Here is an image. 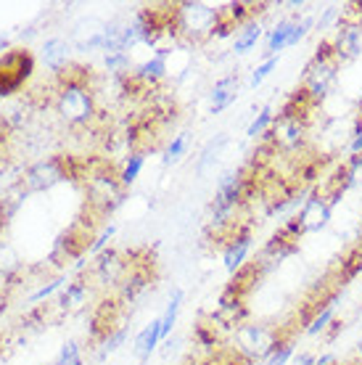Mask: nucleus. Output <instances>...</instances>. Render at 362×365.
Wrapping results in <instances>:
<instances>
[{
  "label": "nucleus",
  "mask_w": 362,
  "mask_h": 365,
  "mask_svg": "<svg viewBox=\"0 0 362 365\" xmlns=\"http://www.w3.org/2000/svg\"><path fill=\"white\" fill-rule=\"evenodd\" d=\"M338 69H341V61L336 56V48L331 40H320L312 61L304 69V83L301 88L309 93V98L320 103L331 96V91L336 88V80H338Z\"/></svg>",
  "instance_id": "1"
},
{
  "label": "nucleus",
  "mask_w": 362,
  "mask_h": 365,
  "mask_svg": "<svg viewBox=\"0 0 362 365\" xmlns=\"http://www.w3.org/2000/svg\"><path fill=\"white\" fill-rule=\"evenodd\" d=\"M283 339L296 336H286V329H272L267 323H244L236 331V352L244 355L249 363L252 360H267V355L281 344Z\"/></svg>",
  "instance_id": "2"
},
{
  "label": "nucleus",
  "mask_w": 362,
  "mask_h": 365,
  "mask_svg": "<svg viewBox=\"0 0 362 365\" xmlns=\"http://www.w3.org/2000/svg\"><path fill=\"white\" fill-rule=\"evenodd\" d=\"M35 72V53L29 48H11L0 56V98L19 93Z\"/></svg>",
  "instance_id": "3"
},
{
  "label": "nucleus",
  "mask_w": 362,
  "mask_h": 365,
  "mask_svg": "<svg viewBox=\"0 0 362 365\" xmlns=\"http://www.w3.org/2000/svg\"><path fill=\"white\" fill-rule=\"evenodd\" d=\"M217 24V9L207 3H180L177 6V32L188 40L212 37V29Z\"/></svg>",
  "instance_id": "4"
},
{
  "label": "nucleus",
  "mask_w": 362,
  "mask_h": 365,
  "mask_svg": "<svg viewBox=\"0 0 362 365\" xmlns=\"http://www.w3.org/2000/svg\"><path fill=\"white\" fill-rule=\"evenodd\" d=\"M56 106L69 125H88L95 117V98L90 88H63L56 96Z\"/></svg>",
  "instance_id": "5"
},
{
  "label": "nucleus",
  "mask_w": 362,
  "mask_h": 365,
  "mask_svg": "<svg viewBox=\"0 0 362 365\" xmlns=\"http://www.w3.org/2000/svg\"><path fill=\"white\" fill-rule=\"evenodd\" d=\"M331 217H333V204L328 201V196L315 191V193H309V199L299 207L296 217L291 220V225L299 230L301 236H307V233H320V230H326Z\"/></svg>",
  "instance_id": "6"
},
{
  "label": "nucleus",
  "mask_w": 362,
  "mask_h": 365,
  "mask_svg": "<svg viewBox=\"0 0 362 365\" xmlns=\"http://www.w3.org/2000/svg\"><path fill=\"white\" fill-rule=\"evenodd\" d=\"M125 310H127V304L119 299L117 294H114V297H106V299H100L98 307L93 310L90 320H88V331H90V336L103 344L111 334H117V331L122 329V326H119V320H122Z\"/></svg>",
  "instance_id": "7"
},
{
  "label": "nucleus",
  "mask_w": 362,
  "mask_h": 365,
  "mask_svg": "<svg viewBox=\"0 0 362 365\" xmlns=\"http://www.w3.org/2000/svg\"><path fill=\"white\" fill-rule=\"evenodd\" d=\"M272 267L264 262L262 257H257V259H249L236 275H230V283L225 286V292L222 297L225 299H238V302H246V297L262 283V278L270 273Z\"/></svg>",
  "instance_id": "8"
},
{
  "label": "nucleus",
  "mask_w": 362,
  "mask_h": 365,
  "mask_svg": "<svg viewBox=\"0 0 362 365\" xmlns=\"http://www.w3.org/2000/svg\"><path fill=\"white\" fill-rule=\"evenodd\" d=\"M125 267H127V255H122L119 249H103L100 255H95L93 259V267H90V275L88 278H95L98 283H111V286H117L122 281V275H125Z\"/></svg>",
  "instance_id": "9"
},
{
  "label": "nucleus",
  "mask_w": 362,
  "mask_h": 365,
  "mask_svg": "<svg viewBox=\"0 0 362 365\" xmlns=\"http://www.w3.org/2000/svg\"><path fill=\"white\" fill-rule=\"evenodd\" d=\"M252 244H254V236H252V228H244L238 233L233 241H227L225 247H222V265L230 275H236L241 267L249 262V252H252Z\"/></svg>",
  "instance_id": "10"
},
{
  "label": "nucleus",
  "mask_w": 362,
  "mask_h": 365,
  "mask_svg": "<svg viewBox=\"0 0 362 365\" xmlns=\"http://www.w3.org/2000/svg\"><path fill=\"white\" fill-rule=\"evenodd\" d=\"M336 48V56L341 64H349V61H357L362 56V27L357 24H338V32H336V40H331Z\"/></svg>",
  "instance_id": "11"
},
{
  "label": "nucleus",
  "mask_w": 362,
  "mask_h": 365,
  "mask_svg": "<svg viewBox=\"0 0 362 365\" xmlns=\"http://www.w3.org/2000/svg\"><path fill=\"white\" fill-rule=\"evenodd\" d=\"M238 91H241V80H238L236 74H227V77L217 80L212 93H209V111L212 114H222L225 109H230L238 98Z\"/></svg>",
  "instance_id": "12"
},
{
  "label": "nucleus",
  "mask_w": 362,
  "mask_h": 365,
  "mask_svg": "<svg viewBox=\"0 0 362 365\" xmlns=\"http://www.w3.org/2000/svg\"><path fill=\"white\" fill-rule=\"evenodd\" d=\"M88 289H90V278H88V275L72 278V281L66 283V289L61 292V297H58L61 310H66V312L82 310V304L88 302Z\"/></svg>",
  "instance_id": "13"
},
{
  "label": "nucleus",
  "mask_w": 362,
  "mask_h": 365,
  "mask_svg": "<svg viewBox=\"0 0 362 365\" xmlns=\"http://www.w3.org/2000/svg\"><path fill=\"white\" fill-rule=\"evenodd\" d=\"M69 53H72V46H69V40H63V37H51L43 43V64L48 69H63V66L69 64Z\"/></svg>",
  "instance_id": "14"
},
{
  "label": "nucleus",
  "mask_w": 362,
  "mask_h": 365,
  "mask_svg": "<svg viewBox=\"0 0 362 365\" xmlns=\"http://www.w3.org/2000/svg\"><path fill=\"white\" fill-rule=\"evenodd\" d=\"M159 344H162V318H154L135 336V355L145 363L148 357L154 355V349L159 347Z\"/></svg>",
  "instance_id": "15"
},
{
  "label": "nucleus",
  "mask_w": 362,
  "mask_h": 365,
  "mask_svg": "<svg viewBox=\"0 0 362 365\" xmlns=\"http://www.w3.org/2000/svg\"><path fill=\"white\" fill-rule=\"evenodd\" d=\"M262 35H264L262 21H259V19H254V21H249L246 27L238 29L236 40H233V53H236V56L252 53L254 48L259 46V40H262Z\"/></svg>",
  "instance_id": "16"
},
{
  "label": "nucleus",
  "mask_w": 362,
  "mask_h": 365,
  "mask_svg": "<svg viewBox=\"0 0 362 365\" xmlns=\"http://www.w3.org/2000/svg\"><path fill=\"white\" fill-rule=\"evenodd\" d=\"M227 143H230V135H227V133H219V135L212 138L207 146H204V151H201L199 165H196V173H199V175H207L209 170H212V167H214L219 162V156L225 154Z\"/></svg>",
  "instance_id": "17"
},
{
  "label": "nucleus",
  "mask_w": 362,
  "mask_h": 365,
  "mask_svg": "<svg viewBox=\"0 0 362 365\" xmlns=\"http://www.w3.org/2000/svg\"><path fill=\"white\" fill-rule=\"evenodd\" d=\"M291 32H294V16L281 19V21L267 32V37H264V48H267V53L281 56V51H286L289 43H291Z\"/></svg>",
  "instance_id": "18"
},
{
  "label": "nucleus",
  "mask_w": 362,
  "mask_h": 365,
  "mask_svg": "<svg viewBox=\"0 0 362 365\" xmlns=\"http://www.w3.org/2000/svg\"><path fill=\"white\" fill-rule=\"evenodd\" d=\"M338 299H341V294H336L333 299L328 302L326 307L317 312L315 318L309 320V326L304 329L307 336H320V334H326V331L331 329V323L336 320V304H338Z\"/></svg>",
  "instance_id": "19"
},
{
  "label": "nucleus",
  "mask_w": 362,
  "mask_h": 365,
  "mask_svg": "<svg viewBox=\"0 0 362 365\" xmlns=\"http://www.w3.org/2000/svg\"><path fill=\"white\" fill-rule=\"evenodd\" d=\"M190 143H193V135H190L188 130H185V133H180L177 138H172V140L167 143V148H164L162 165H164V167H175V165H177V162H180L182 156L188 154Z\"/></svg>",
  "instance_id": "20"
},
{
  "label": "nucleus",
  "mask_w": 362,
  "mask_h": 365,
  "mask_svg": "<svg viewBox=\"0 0 362 365\" xmlns=\"http://www.w3.org/2000/svg\"><path fill=\"white\" fill-rule=\"evenodd\" d=\"M135 72L143 77L145 83L156 85L159 80H164V77H167V56H164V53H154L151 58H145V61L138 66Z\"/></svg>",
  "instance_id": "21"
},
{
  "label": "nucleus",
  "mask_w": 362,
  "mask_h": 365,
  "mask_svg": "<svg viewBox=\"0 0 362 365\" xmlns=\"http://www.w3.org/2000/svg\"><path fill=\"white\" fill-rule=\"evenodd\" d=\"M182 299H185V294H182L180 289H175L170 302H167V310H164V315H162V341H170V334H172L175 323H177V315H180Z\"/></svg>",
  "instance_id": "22"
},
{
  "label": "nucleus",
  "mask_w": 362,
  "mask_h": 365,
  "mask_svg": "<svg viewBox=\"0 0 362 365\" xmlns=\"http://www.w3.org/2000/svg\"><path fill=\"white\" fill-rule=\"evenodd\" d=\"M272 122H275V109H272L270 103H264L262 109L257 111V117L252 119V125L246 128V135H249V138H262L264 133L272 128Z\"/></svg>",
  "instance_id": "23"
},
{
  "label": "nucleus",
  "mask_w": 362,
  "mask_h": 365,
  "mask_svg": "<svg viewBox=\"0 0 362 365\" xmlns=\"http://www.w3.org/2000/svg\"><path fill=\"white\" fill-rule=\"evenodd\" d=\"M145 156H148V154H140V151H135V154L127 156V162L122 165V170H119V180H122V185H125V188H130V185L138 180V175H140V170H143Z\"/></svg>",
  "instance_id": "24"
},
{
  "label": "nucleus",
  "mask_w": 362,
  "mask_h": 365,
  "mask_svg": "<svg viewBox=\"0 0 362 365\" xmlns=\"http://www.w3.org/2000/svg\"><path fill=\"white\" fill-rule=\"evenodd\" d=\"M53 365H82L80 341H77V339L63 341L61 349H58V355H56V360H53Z\"/></svg>",
  "instance_id": "25"
},
{
  "label": "nucleus",
  "mask_w": 362,
  "mask_h": 365,
  "mask_svg": "<svg viewBox=\"0 0 362 365\" xmlns=\"http://www.w3.org/2000/svg\"><path fill=\"white\" fill-rule=\"evenodd\" d=\"M294 349H296V339H283L281 344L267 355L264 365H289V360L294 357Z\"/></svg>",
  "instance_id": "26"
},
{
  "label": "nucleus",
  "mask_w": 362,
  "mask_h": 365,
  "mask_svg": "<svg viewBox=\"0 0 362 365\" xmlns=\"http://www.w3.org/2000/svg\"><path fill=\"white\" fill-rule=\"evenodd\" d=\"M278 61H281V56H267L262 64L252 72V77H249V88H259V85H262L264 80L278 69Z\"/></svg>",
  "instance_id": "27"
},
{
  "label": "nucleus",
  "mask_w": 362,
  "mask_h": 365,
  "mask_svg": "<svg viewBox=\"0 0 362 365\" xmlns=\"http://www.w3.org/2000/svg\"><path fill=\"white\" fill-rule=\"evenodd\" d=\"M103 64H106V69H109V72L119 74V77H125V74L133 72V64H130V53H106Z\"/></svg>",
  "instance_id": "28"
},
{
  "label": "nucleus",
  "mask_w": 362,
  "mask_h": 365,
  "mask_svg": "<svg viewBox=\"0 0 362 365\" xmlns=\"http://www.w3.org/2000/svg\"><path fill=\"white\" fill-rule=\"evenodd\" d=\"M63 283H66V275H58V278H53V281H51V283H46V286H43V289H37V292L32 294V297H29V299H27V304H37V302L48 299V297H51V294H53V292H58V289H61Z\"/></svg>",
  "instance_id": "29"
},
{
  "label": "nucleus",
  "mask_w": 362,
  "mask_h": 365,
  "mask_svg": "<svg viewBox=\"0 0 362 365\" xmlns=\"http://www.w3.org/2000/svg\"><path fill=\"white\" fill-rule=\"evenodd\" d=\"M338 21H341V9H338V6H328V9L323 11V16L315 21V29L317 32H326L328 27H333Z\"/></svg>",
  "instance_id": "30"
},
{
  "label": "nucleus",
  "mask_w": 362,
  "mask_h": 365,
  "mask_svg": "<svg viewBox=\"0 0 362 365\" xmlns=\"http://www.w3.org/2000/svg\"><path fill=\"white\" fill-rule=\"evenodd\" d=\"M125 339H127V329H119L117 334H111V336L106 339L103 344H100V352H98V355L106 357V355H111V352H117V349L122 347V344H125Z\"/></svg>",
  "instance_id": "31"
},
{
  "label": "nucleus",
  "mask_w": 362,
  "mask_h": 365,
  "mask_svg": "<svg viewBox=\"0 0 362 365\" xmlns=\"http://www.w3.org/2000/svg\"><path fill=\"white\" fill-rule=\"evenodd\" d=\"M114 236H117V225H109V228H103V233H100V236L93 241V247H90V252H88V255H93V257L100 255V252L106 249V244H109Z\"/></svg>",
  "instance_id": "32"
},
{
  "label": "nucleus",
  "mask_w": 362,
  "mask_h": 365,
  "mask_svg": "<svg viewBox=\"0 0 362 365\" xmlns=\"http://www.w3.org/2000/svg\"><path fill=\"white\" fill-rule=\"evenodd\" d=\"M349 154H352V159H357V156H362V119L354 125L352 130V140H349Z\"/></svg>",
  "instance_id": "33"
},
{
  "label": "nucleus",
  "mask_w": 362,
  "mask_h": 365,
  "mask_svg": "<svg viewBox=\"0 0 362 365\" xmlns=\"http://www.w3.org/2000/svg\"><path fill=\"white\" fill-rule=\"evenodd\" d=\"M291 365H317V357L312 352H299L296 357H291Z\"/></svg>",
  "instance_id": "34"
},
{
  "label": "nucleus",
  "mask_w": 362,
  "mask_h": 365,
  "mask_svg": "<svg viewBox=\"0 0 362 365\" xmlns=\"http://www.w3.org/2000/svg\"><path fill=\"white\" fill-rule=\"evenodd\" d=\"M9 51H11V43H9V37L3 35V37H0V56L9 53Z\"/></svg>",
  "instance_id": "35"
},
{
  "label": "nucleus",
  "mask_w": 362,
  "mask_h": 365,
  "mask_svg": "<svg viewBox=\"0 0 362 365\" xmlns=\"http://www.w3.org/2000/svg\"><path fill=\"white\" fill-rule=\"evenodd\" d=\"M360 111H362V101H360Z\"/></svg>",
  "instance_id": "36"
}]
</instances>
